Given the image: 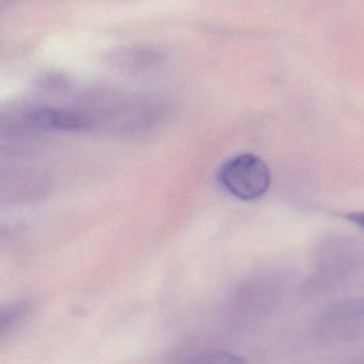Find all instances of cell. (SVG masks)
<instances>
[{"label": "cell", "mask_w": 364, "mask_h": 364, "mask_svg": "<svg viewBox=\"0 0 364 364\" xmlns=\"http://www.w3.org/2000/svg\"><path fill=\"white\" fill-rule=\"evenodd\" d=\"M218 180L221 186L234 197L253 201L267 193L272 174L259 157L242 154L230 159L220 168Z\"/></svg>", "instance_id": "6da1fadb"}, {"label": "cell", "mask_w": 364, "mask_h": 364, "mask_svg": "<svg viewBox=\"0 0 364 364\" xmlns=\"http://www.w3.org/2000/svg\"><path fill=\"white\" fill-rule=\"evenodd\" d=\"M31 121L33 124L43 129H76L82 124V121L77 117L55 110H40L33 112Z\"/></svg>", "instance_id": "7a4b0ae2"}, {"label": "cell", "mask_w": 364, "mask_h": 364, "mask_svg": "<svg viewBox=\"0 0 364 364\" xmlns=\"http://www.w3.org/2000/svg\"><path fill=\"white\" fill-rule=\"evenodd\" d=\"M346 218L347 220L364 230V212L350 213V214L346 215Z\"/></svg>", "instance_id": "3957f363"}]
</instances>
